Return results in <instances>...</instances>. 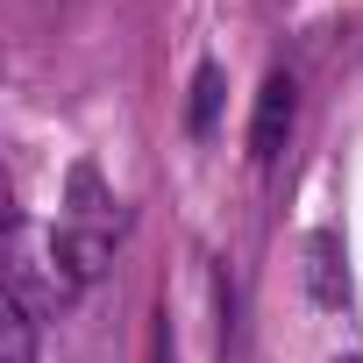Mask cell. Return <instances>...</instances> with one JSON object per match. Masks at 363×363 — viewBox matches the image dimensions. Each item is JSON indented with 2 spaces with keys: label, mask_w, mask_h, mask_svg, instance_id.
I'll list each match as a JSON object with an SVG mask.
<instances>
[{
  "label": "cell",
  "mask_w": 363,
  "mask_h": 363,
  "mask_svg": "<svg viewBox=\"0 0 363 363\" xmlns=\"http://www.w3.org/2000/svg\"><path fill=\"white\" fill-rule=\"evenodd\" d=\"M114 228H121V221H65V228L50 235L57 292H86V285L114 264Z\"/></svg>",
  "instance_id": "1"
},
{
  "label": "cell",
  "mask_w": 363,
  "mask_h": 363,
  "mask_svg": "<svg viewBox=\"0 0 363 363\" xmlns=\"http://www.w3.org/2000/svg\"><path fill=\"white\" fill-rule=\"evenodd\" d=\"M292 121H299V86H292V72H271L257 93V114H250V164H278Z\"/></svg>",
  "instance_id": "2"
},
{
  "label": "cell",
  "mask_w": 363,
  "mask_h": 363,
  "mask_svg": "<svg viewBox=\"0 0 363 363\" xmlns=\"http://www.w3.org/2000/svg\"><path fill=\"white\" fill-rule=\"evenodd\" d=\"M306 292L320 306H349V264H342V235L335 228L306 235Z\"/></svg>",
  "instance_id": "3"
},
{
  "label": "cell",
  "mask_w": 363,
  "mask_h": 363,
  "mask_svg": "<svg viewBox=\"0 0 363 363\" xmlns=\"http://www.w3.org/2000/svg\"><path fill=\"white\" fill-rule=\"evenodd\" d=\"M221 100H228V79H221V65H200L193 72V100H186V128L207 143L214 135V121H221Z\"/></svg>",
  "instance_id": "4"
},
{
  "label": "cell",
  "mask_w": 363,
  "mask_h": 363,
  "mask_svg": "<svg viewBox=\"0 0 363 363\" xmlns=\"http://www.w3.org/2000/svg\"><path fill=\"white\" fill-rule=\"evenodd\" d=\"M0 363H36V306L22 292H8V313H0Z\"/></svg>",
  "instance_id": "5"
},
{
  "label": "cell",
  "mask_w": 363,
  "mask_h": 363,
  "mask_svg": "<svg viewBox=\"0 0 363 363\" xmlns=\"http://www.w3.org/2000/svg\"><path fill=\"white\" fill-rule=\"evenodd\" d=\"M107 207H114V200L100 193V171H93V164H72V221H114Z\"/></svg>",
  "instance_id": "6"
},
{
  "label": "cell",
  "mask_w": 363,
  "mask_h": 363,
  "mask_svg": "<svg viewBox=\"0 0 363 363\" xmlns=\"http://www.w3.org/2000/svg\"><path fill=\"white\" fill-rule=\"evenodd\" d=\"M335 363H363V356H335Z\"/></svg>",
  "instance_id": "7"
}]
</instances>
